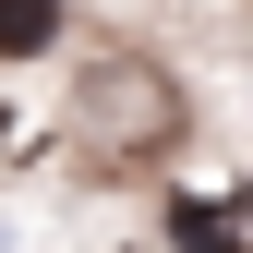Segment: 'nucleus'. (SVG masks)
Instances as JSON below:
<instances>
[{
  "instance_id": "nucleus-1",
  "label": "nucleus",
  "mask_w": 253,
  "mask_h": 253,
  "mask_svg": "<svg viewBox=\"0 0 253 253\" xmlns=\"http://www.w3.org/2000/svg\"><path fill=\"white\" fill-rule=\"evenodd\" d=\"M60 37V0H0V60H37Z\"/></svg>"
},
{
  "instance_id": "nucleus-2",
  "label": "nucleus",
  "mask_w": 253,
  "mask_h": 253,
  "mask_svg": "<svg viewBox=\"0 0 253 253\" xmlns=\"http://www.w3.org/2000/svg\"><path fill=\"white\" fill-rule=\"evenodd\" d=\"M181 241L193 253H241V205H181Z\"/></svg>"
}]
</instances>
